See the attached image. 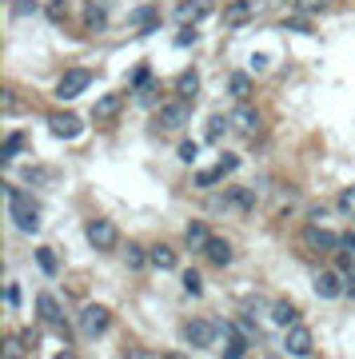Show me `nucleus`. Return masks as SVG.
I'll use <instances>...</instances> for the list:
<instances>
[{
	"label": "nucleus",
	"mask_w": 355,
	"mask_h": 359,
	"mask_svg": "<svg viewBox=\"0 0 355 359\" xmlns=\"http://www.w3.org/2000/svg\"><path fill=\"white\" fill-rule=\"evenodd\" d=\"M108 327H112V311L104 308V304H88V308L80 311V335H88V339H100Z\"/></svg>",
	"instance_id": "f257e3e1"
},
{
	"label": "nucleus",
	"mask_w": 355,
	"mask_h": 359,
	"mask_svg": "<svg viewBox=\"0 0 355 359\" xmlns=\"http://www.w3.org/2000/svg\"><path fill=\"white\" fill-rule=\"evenodd\" d=\"M220 335H224V332H220V323H212V320H188V323H184V339H188L196 351H208Z\"/></svg>",
	"instance_id": "f03ea898"
},
{
	"label": "nucleus",
	"mask_w": 355,
	"mask_h": 359,
	"mask_svg": "<svg viewBox=\"0 0 355 359\" xmlns=\"http://www.w3.org/2000/svg\"><path fill=\"white\" fill-rule=\"evenodd\" d=\"M283 351H288V355H300V359L312 355V351H316L312 327H304V323H292V327H283Z\"/></svg>",
	"instance_id": "7ed1b4c3"
},
{
	"label": "nucleus",
	"mask_w": 355,
	"mask_h": 359,
	"mask_svg": "<svg viewBox=\"0 0 355 359\" xmlns=\"http://www.w3.org/2000/svg\"><path fill=\"white\" fill-rule=\"evenodd\" d=\"M8 216H13V224L25 236H36L40 231V208H36V200H13L8 204Z\"/></svg>",
	"instance_id": "20e7f679"
},
{
	"label": "nucleus",
	"mask_w": 355,
	"mask_h": 359,
	"mask_svg": "<svg viewBox=\"0 0 355 359\" xmlns=\"http://www.w3.org/2000/svg\"><path fill=\"white\" fill-rule=\"evenodd\" d=\"M88 84H92L88 68H72V72H64L56 80V100H76L80 92H88Z\"/></svg>",
	"instance_id": "39448f33"
},
{
	"label": "nucleus",
	"mask_w": 355,
	"mask_h": 359,
	"mask_svg": "<svg viewBox=\"0 0 355 359\" xmlns=\"http://www.w3.org/2000/svg\"><path fill=\"white\" fill-rule=\"evenodd\" d=\"M84 236H88V244L96 248V252H112V248L120 244V231H116L112 219H92L88 228H84Z\"/></svg>",
	"instance_id": "423d86ee"
},
{
	"label": "nucleus",
	"mask_w": 355,
	"mask_h": 359,
	"mask_svg": "<svg viewBox=\"0 0 355 359\" xmlns=\"http://www.w3.org/2000/svg\"><path fill=\"white\" fill-rule=\"evenodd\" d=\"M48 132L56 136V140H76L80 132H84V120H80L76 112H68V108H64V112H52L48 116Z\"/></svg>",
	"instance_id": "0eeeda50"
},
{
	"label": "nucleus",
	"mask_w": 355,
	"mask_h": 359,
	"mask_svg": "<svg viewBox=\"0 0 355 359\" xmlns=\"http://www.w3.org/2000/svg\"><path fill=\"white\" fill-rule=\"evenodd\" d=\"M156 120H160V128H168V132L184 128L192 120V100L180 96V100H172V104H160V116H156Z\"/></svg>",
	"instance_id": "6e6552de"
},
{
	"label": "nucleus",
	"mask_w": 355,
	"mask_h": 359,
	"mask_svg": "<svg viewBox=\"0 0 355 359\" xmlns=\"http://www.w3.org/2000/svg\"><path fill=\"white\" fill-rule=\"evenodd\" d=\"M212 13H216V0H180V8H176V16L184 25H200Z\"/></svg>",
	"instance_id": "1a4fd4ad"
},
{
	"label": "nucleus",
	"mask_w": 355,
	"mask_h": 359,
	"mask_svg": "<svg viewBox=\"0 0 355 359\" xmlns=\"http://www.w3.org/2000/svg\"><path fill=\"white\" fill-rule=\"evenodd\" d=\"M232 128L243 132V136H255V132H260V112H255L248 100H240L232 108Z\"/></svg>",
	"instance_id": "9d476101"
},
{
	"label": "nucleus",
	"mask_w": 355,
	"mask_h": 359,
	"mask_svg": "<svg viewBox=\"0 0 355 359\" xmlns=\"http://www.w3.org/2000/svg\"><path fill=\"white\" fill-rule=\"evenodd\" d=\"M312 287H316L319 299H340V295H347V283H343L335 271H319L316 280H312Z\"/></svg>",
	"instance_id": "9b49d317"
},
{
	"label": "nucleus",
	"mask_w": 355,
	"mask_h": 359,
	"mask_svg": "<svg viewBox=\"0 0 355 359\" xmlns=\"http://www.w3.org/2000/svg\"><path fill=\"white\" fill-rule=\"evenodd\" d=\"M304 236H307V248L312 252H335L340 248V231H328L323 224H312Z\"/></svg>",
	"instance_id": "f8f14e48"
},
{
	"label": "nucleus",
	"mask_w": 355,
	"mask_h": 359,
	"mask_svg": "<svg viewBox=\"0 0 355 359\" xmlns=\"http://www.w3.org/2000/svg\"><path fill=\"white\" fill-rule=\"evenodd\" d=\"M148 259H152L156 271H176V264H180V256H176L172 244H152L148 248Z\"/></svg>",
	"instance_id": "ddd939ff"
},
{
	"label": "nucleus",
	"mask_w": 355,
	"mask_h": 359,
	"mask_svg": "<svg viewBox=\"0 0 355 359\" xmlns=\"http://www.w3.org/2000/svg\"><path fill=\"white\" fill-rule=\"evenodd\" d=\"M36 311H40V320L52 323V327H56V323H64L60 299H56V295H48V292H40V295H36Z\"/></svg>",
	"instance_id": "4468645a"
},
{
	"label": "nucleus",
	"mask_w": 355,
	"mask_h": 359,
	"mask_svg": "<svg viewBox=\"0 0 355 359\" xmlns=\"http://www.w3.org/2000/svg\"><path fill=\"white\" fill-rule=\"evenodd\" d=\"M252 8H255V0H232L228 8H224V25L228 28H240L252 20Z\"/></svg>",
	"instance_id": "2eb2a0df"
},
{
	"label": "nucleus",
	"mask_w": 355,
	"mask_h": 359,
	"mask_svg": "<svg viewBox=\"0 0 355 359\" xmlns=\"http://www.w3.org/2000/svg\"><path fill=\"white\" fill-rule=\"evenodd\" d=\"M184 244H188L192 252H203V248L212 244V228H208L203 219H192L188 231H184Z\"/></svg>",
	"instance_id": "dca6fc26"
},
{
	"label": "nucleus",
	"mask_w": 355,
	"mask_h": 359,
	"mask_svg": "<svg viewBox=\"0 0 355 359\" xmlns=\"http://www.w3.org/2000/svg\"><path fill=\"white\" fill-rule=\"evenodd\" d=\"M203 256L212 259L216 268H228V264H232V244L224 240V236H212V244L203 248Z\"/></svg>",
	"instance_id": "f3484780"
},
{
	"label": "nucleus",
	"mask_w": 355,
	"mask_h": 359,
	"mask_svg": "<svg viewBox=\"0 0 355 359\" xmlns=\"http://www.w3.org/2000/svg\"><path fill=\"white\" fill-rule=\"evenodd\" d=\"M196 92H200V72H196V68H184V72L176 76V96L196 100Z\"/></svg>",
	"instance_id": "a211bd4d"
},
{
	"label": "nucleus",
	"mask_w": 355,
	"mask_h": 359,
	"mask_svg": "<svg viewBox=\"0 0 355 359\" xmlns=\"http://www.w3.org/2000/svg\"><path fill=\"white\" fill-rule=\"evenodd\" d=\"M124 268H128V271H148V268H152V259H148V248L128 244V248H124Z\"/></svg>",
	"instance_id": "6ab92c4d"
},
{
	"label": "nucleus",
	"mask_w": 355,
	"mask_h": 359,
	"mask_svg": "<svg viewBox=\"0 0 355 359\" xmlns=\"http://www.w3.org/2000/svg\"><path fill=\"white\" fill-rule=\"evenodd\" d=\"M220 204H232V208H240V212H252V208H255V192H252V188H228Z\"/></svg>",
	"instance_id": "aec40b11"
},
{
	"label": "nucleus",
	"mask_w": 355,
	"mask_h": 359,
	"mask_svg": "<svg viewBox=\"0 0 355 359\" xmlns=\"http://www.w3.org/2000/svg\"><path fill=\"white\" fill-rule=\"evenodd\" d=\"M272 320H276L279 327H292V323H300V311H295V304H288V299H276V304H272Z\"/></svg>",
	"instance_id": "412c9836"
},
{
	"label": "nucleus",
	"mask_w": 355,
	"mask_h": 359,
	"mask_svg": "<svg viewBox=\"0 0 355 359\" xmlns=\"http://www.w3.org/2000/svg\"><path fill=\"white\" fill-rule=\"evenodd\" d=\"M228 92L236 96V100H248V96H252V76H248V72H232V76H228Z\"/></svg>",
	"instance_id": "4be33fe9"
},
{
	"label": "nucleus",
	"mask_w": 355,
	"mask_h": 359,
	"mask_svg": "<svg viewBox=\"0 0 355 359\" xmlns=\"http://www.w3.org/2000/svg\"><path fill=\"white\" fill-rule=\"evenodd\" d=\"M120 100H124L120 92H108V96H104V100L96 104V120H112V116L120 112Z\"/></svg>",
	"instance_id": "5701e85b"
},
{
	"label": "nucleus",
	"mask_w": 355,
	"mask_h": 359,
	"mask_svg": "<svg viewBox=\"0 0 355 359\" xmlns=\"http://www.w3.org/2000/svg\"><path fill=\"white\" fill-rule=\"evenodd\" d=\"M232 128V116H212V120H208V128H203V140H220V136H224V132Z\"/></svg>",
	"instance_id": "b1692460"
},
{
	"label": "nucleus",
	"mask_w": 355,
	"mask_h": 359,
	"mask_svg": "<svg viewBox=\"0 0 355 359\" xmlns=\"http://www.w3.org/2000/svg\"><path fill=\"white\" fill-rule=\"evenodd\" d=\"M248 344H252V339H248L243 332H232V335H228V351H224V359H243Z\"/></svg>",
	"instance_id": "393cba45"
},
{
	"label": "nucleus",
	"mask_w": 355,
	"mask_h": 359,
	"mask_svg": "<svg viewBox=\"0 0 355 359\" xmlns=\"http://www.w3.org/2000/svg\"><path fill=\"white\" fill-rule=\"evenodd\" d=\"M36 264H40V271H44V276H56V271H60V259H56V252H52V248H36Z\"/></svg>",
	"instance_id": "a878e982"
},
{
	"label": "nucleus",
	"mask_w": 355,
	"mask_h": 359,
	"mask_svg": "<svg viewBox=\"0 0 355 359\" xmlns=\"http://www.w3.org/2000/svg\"><path fill=\"white\" fill-rule=\"evenodd\" d=\"M84 20H88V28H104L108 25V8H104V4H96V0H88V8H84Z\"/></svg>",
	"instance_id": "bb28decb"
},
{
	"label": "nucleus",
	"mask_w": 355,
	"mask_h": 359,
	"mask_svg": "<svg viewBox=\"0 0 355 359\" xmlns=\"http://www.w3.org/2000/svg\"><path fill=\"white\" fill-rule=\"evenodd\" d=\"M156 25H160V16H156L152 8H140L136 20H132V32H148V28H156Z\"/></svg>",
	"instance_id": "cd10ccee"
},
{
	"label": "nucleus",
	"mask_w": 355,
	"mask_h": 359,
	"mask_svg": "<svg viewBox=\"0 0 355 359\" xmlns=\"http://www.w3.org/2000/svg\"><path fill=\"white\" fill-rule=\"evenodd\" d=\"M25 180H28V184H40V188H52V184H56V176H52L48 168H28Z\"/></svg>",
	"instance_id": "c85d7f7f"
},
{
	"label": "nucleus",
	"mask_w": 355,
	"mask_h": 359,
	"mask_svg": "<svg viewBox=\"0 0 355 359\" xmlns=\"http://www.w3.org/2000/svg\"><path fill=\"white\" fill-rule=\"evenodd\" d=\"M331 4H335V0H300L295 8H300L304 16H319V13H328Z\"/></svg>",
	"instance_id": "c756f323"
},
{
	"label": "nucleus",
	"mask_w": 355,
	"mask_h": 359,
	"mask_svg": "<svg viewBox=\"0 0 355 359\" xmlns=\"http://www.w3.org/2000/svg\"><path fill=\"white\" fill-rule=\"evenodd\" d=\"M144 84H152V68H148V60H140L136 68H132V88H144Z\"/></svg>",
	"instance_id": "7c9ffc66"
},
{
	"label": "nucleus",
	"mask_w": 355,
	"mask_h": 359,
	"mask_svg": "<svg viewBox=\"0 0 355 359\" xmlns=\"http://www.w3.org/2000/svg\"><path fill=\"white\" fill-rule=\"evenodd\" d=\"M228 176V172H224V168H208V172H200V176H196V188H212V184H220V180Z\"/></svg>",
	"instance_id": "2f4dec72"
},
{
	"label": "nucleus",
	"mask_w": 355,
	"mask_h": 359,
	"mask_svg": "<svg viewBox=\"0 0 355 359\" xmlns=\"http://www.w3.org/2000/svg\"><path fill=\"white\" fill-rule=\"evenodd\" d=\"M25 339H20V335H8V339H4V355L8 359H25Z\"/></svg>",
	"instance_id": "473e14b6"
},
{
	"label": "nucleus",
	"mask_w": 355,
	"mask_h": 359,
	"mask_svg": "<svg viewBox=\"0 0 355 359\" xmlns=\"http://www.w3.org/2000/svg\"><path fill=\"white\" fill-rule=\"evenodd\" d=\"M184 292H188V295H200L203 292V280H200V271H196V268L184 271Z\"/></svg>",
	"instance_id": "72a5a7b5"
},
{
	"label": "nucleus",
	"mask_w": 355,
	"mask_h": 359,
	"mask_svg": "<svg viewBox=\"0 0 355 359\" xmlns=\"http://www.w3.org/2000/svg\"><path fill=\"white\" fill-rule=\"evenodd\" d=\"M20 148H25V136H20V132H13V136L4 140V164H13V156L20 152Z\"/></svg>",
	"instance_id": "f704fd0d"
},
{
	"label": "nucleus",
	"mask_w": 355,
	"mask_h": 359,
	"mask_svg": "<svg viewBox=\"0 0 355 359\" xmlns=\"http://www.w3.org/2000/svg\"><path fill=\"white\" fill-rule=\"evenodd\" d=\"M64 16H68V4H64V0H52L48 4V20L52 25H64Z\"/></svg>",
	"instance_id": "c9c22d12"
},
{
	"label": "nucleus",
	"mask_w": 355,
	"mask_h": 359,
	"mask_svg": "<svg viewBox=\"0 0 355 359\" xmlns=\"http://www.w3.org/2000/svg\"><path fill=\"white\" fill-rule=\"evenodd\" d=\"M13 13H16V16H36V13H40V4H36V0H16Z\"/></svg>",
	"instance_id": "e433bc0d"
},
{
	"label": "nucleus",
	"mask_w": 355,
	"mask_h": 359,
	"mask_svg": "<svg viewBox=\"0 0 355 359\" xmlns=\"http://www.w3.org/2000/svg\"><path fill=\"white\" fill-rule=\"evenodd\" d=\"M340 212H347V216H351V212H355V184H351V188H343V192H340Z\"/></svg>",
	"instance_id": "4c0bfd02"
},
{
	"label": "nucleus",
	"mask_w": 355,
	"mask_h": 359,
	"mask_svg": "<svg viewBox=\"0 0 355 359\" xmlns=\"http://www.w3.org/2000/svg\"><path fill=\"white\" fill-rule=\"evenodd\" d=\"M196 40H200V32H196V28H180V36H176V48H192Z\"/></svg>",
	"instance_id": "58836bf2"
},
{
	"label": "nucleus",
	"mask_w": 355,
	"mask_h": 359,
	"mask_svg": "<svg viewBox=\"0 0 355 359\" xmlns=\"http://www.w3.org/2000/svg\"><path fill=\"white\" fill-rule=\"evenodd\" d=\"M0 104H4V112H8V116H16V112H20V100H16V92H13V88H4Z\"/></svg>",
	"instance_id": "ea45409f"
},
{
	"label": "nucleus",
	"mask_w": 355,
	"mask_h": 359,
	"mask_svg": "<svg viewBox=\"0 0 355 359\" xmlns=\"http://www.w3.org/2000/svg\"><path fill=\"white\" fill-rule=\"evenodd\" d=\"M196 156H200V144H192V140H184V144H180V160H184V164H192Z\"/></svg>",
	"instance_id": "a19ab883"
},
{
	"label": "nucleus",
	"mask_w": 355,
	"mask_h": 359,
	"mask_svg": "<svg viewBox=\"0 0 355 359\" xmlns=\"http://www.w3.org/2000/svg\"><path fill=\"white\" fill-rule=\"evenodd\" d=\"M156 96H160V88H156V84H144V88L136 92L140 104H156Z\"/></svg>",
	"instance_id": "79ce46f5"
},
{
	"label": "nucleus",
	"mask_w": 355,
	"mask_h": 359,
	"mask_svg": "<svg viewBox=\"0 0 355 359\" xmlns=\"http://www.w3.org/2000/svg\"><path fill=\"white\" fill-rule=\"evenodd\" d=\"M4 304H8V308H20V283H8V287H4Z\"/></svg>",
	"instance_id": "37998d69"
},
{
	"label": "nucleus",
	"mask_w": 355,
	"mask_h": 359,
	"mask_svg": "<svg viewBox=\"0 0 355 359\" xmlns=\"http://www.w3.org/2000/svg\"><path fill=\"white\" fill-rule=\"evenodd\" d=\"M220 168H224V172H236V168H240V156H236V152H224V156H220Z\"/></svg>",
	"instance_id": "c03bdc74"
},
{
	"label": "nucleus",
	"mask_w": 355,
	"mask_h": 359,
	"mask_svg": "<svg viewBox=\"0 0 355 359\" xmlns=\"http://www.w3.org/2000/svg\"><path fill=\"white\" fill-rule=\"evenodd\" d=\"M340 248L355 256V231H343V236H340Z\"/></svg>",
	"instance_id": "a18cd8bd"
},
{
	"label": "nucleus",
	"mask_w": 355,
	"mask_h": 359,
	"mask_svg": "<svg viewBox=\"0 0 355 359\" xmlns=\"http://www.w3.org/2000/svg\"><path fill=\"white\" fill-rule=\"evenodd\" d=\"M240 332L248 335V339H260V327H255L252 320H240Z\"/></svg>",
	"instance_id": "49530a36"
},
{
	"label": "nucleus",
	"mask_w": 355,
	"mask_h": 359,
	"mask_svg": "<svg viewBox=\"0 0 355 359\" xmlns=\"http://www.w3.org/2000/svg\"><path fill=\"white\" fill-rule=\"evenodd\" d=\"M328 219V208H312V224H323Z\"/></svg>",
	"instance_id": "de8ad7c7"
},
{
	"label": "nucleus",
	"mask_w": 355,
	"mask_h": 359,
	"mask_svg": "<svg viewBox=\"0 0 355 359\" xmlns=\"http://www.w3.org/2000/svg\"><path fill=\"white\" fill-rule=\"evenodd\" d=\"M343 283H347V295H351V299H355V271H351V276H347V280H343Z\"/></svg>",
	"instance_id": "09e8293b"
},
{
	"label": "nucleus",
	"mask_w": 355,
	"mask_h": 359,
	"mask_svg": "<svg viewBox=\"0 0 355 359\" xmlns=\"http://www.w3.org/2000/svg\"><path fill=\"white\" fill-rule=\"evenodd\" d=\"M124 359H152V355H144V351H128Z\"/></svg>",
	"instance_id": "8fccbe9b"
},
{
	"label": "nucleus",
	"mask_w": 355,
	"mask_h": 359,
	"mask_svg": "<svg viewBox=\"0 0 355 359\" xmlns=\"http://www.w3.org/2000/svg\"><path fill=\"white\" fill-rule=\"evenodd\" d=\"M56 359H76V355H72V351H60V355H56Z\"/></svg>",
	"instance_id": "3c124183"
},
{
	"label": "nucleus",
	"mask_w": 355,
	"mask_h": 359,
	"mask_svg": "<svg viewBox=\"0 0 355 359\" xmlns=\"http://www.w3.org/2000/svg\"><path fill=\"white\" fill-rule=\"evenodd\" d=\"M164 359H184V355H180V351H172V355H164Z\"/></svg>",
	"instance_id": "603ef678"
},
{
	"label": "nucleus",
	"mask_w": 355,
	"mask_h": 359,
	"mask_svg": "<svg viewBox=\"0 0 355 359\" xmlns=\"http://www.w3.org/2000/svg\"><path fill=\"white\" fill-rule=\"evenodd\" d=\"M279 4H300V0H279Z\"/></svg>",
	"instance_id": "864d4df0"
}]
</instances>
